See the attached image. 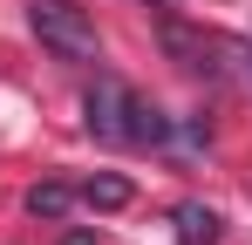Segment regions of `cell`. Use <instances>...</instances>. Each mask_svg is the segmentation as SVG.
<instances>
[{"label":"cell","mask_w":252,"mask_h":245,"mask_svg":"<svg viewBox=\"0 0 252 245\" xmlns=\"http://www.w3.org/2000/svg\"><path fill=\"white\" fill-rule=\"evenodd\" d=\"M21 7H28V28H34V41L48 55H62L75 68L102 61V34H95V14L82 0H21Z\"/></svg>","instance_id":"cell-1"},{"label":"cell","mask_w":252,"mask_h":245,"mask_svg":"<svg viewBox=\"0 0 252 245\" xmlns=\"http://www.w3.org/2000/svg\"><path fill=\"white\" fill-rule=\"evenodd\" d=\"M82 122H89V136L95 143H129V129H136V95H129L123 82H95L82 95Z\"/></svg>","instance_id":"cell-2"},{"label":"cell","mask_w":252,"mask_h":245,"mask_svg":"<svg viewBox=\"0 0 252 245\" xmlns=\"http://www.w3.org/2000/svg\"><path fill=\"white\" fill-rule=\"evenodd\" d=\"M164 48L184 61V68H191V75H205V82L218 75V61H211V55H218V41H198L184 21H164Z\"/></svg>","instance_id":"cell-3"},{"label":"cell","mask_w":252,"mask_h":245,"mask_svg":"<svg viewBox=\"0 0 252 245\" xmlns=\"http://www.w3.org/2000/svg\"><path fill=\"white\" fill-rule=\"evenodd\" d=\"M170 218H177V245H218V225H225V218H218L211 204H198V198H184Z\"/></svg>","instance_id":"cell-4"},{"label":"cell","mask_w":252,"mask_h":245,"mask_svg":"<svg viewBox=\"0 0 252 245\" xmlns=\"http://www.w3.org/2000/svg\"><path fill=\"white\" fill-rule=\"evenodd\" d=\"M68 204H75V191L48 177V184H34V191H28V218H48V225H55V218H68Z\"/></svg>","instance_id":"cell-5"},{"label":"cell","mask_w":252,"mask_h":245,"mask_svg":"<svg viewBox=\"0 0 252 245\" xmlns=\"http://www.w3.org/2000/svg\"><path fill=\"white\" fill-rule=\"evenodd\" d=\"M82 204H89V211H123V204H129V177H89Z\"/></svg>","instance_id":"cell-6"},{"label":"cell","mask_w":252,"mask_h":245,"mask_svg":"<svg viewBox=\"0 0 252 245\" xmlns=\"http://www.w3.org/2000/svg\"><path fill=\"white\" fill-rule=\"evenodd\" d=\"M218 55H225V61H232V75L252 89V41H232V34H225V41H218Z\"/></svg>","instance_id":"cell-7"},{"label":"cell","mask_w":252,"mask_h":245,"mask_svg":"<svg viewBox=\"0 0 252 245\" xmlns=\"http://www.w3.org/2000/svg\"><path fill=\"white\" fill-rule=\"evenodd\" d=\"M62 245H95V232H68V239H62Z\"/></svg>","instance_id":"cell-8"}]
</instances>
